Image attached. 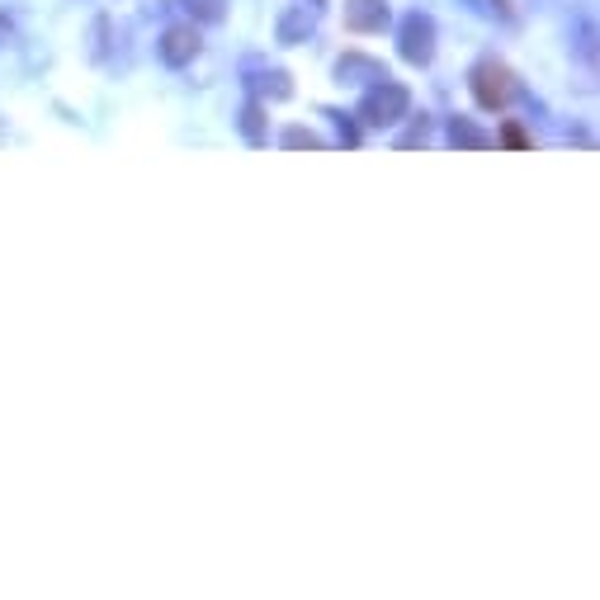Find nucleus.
Wrapping results in <instances>:
<instances>
[{
	"label": "nucleus",
	"instance_id": "f257e3e1",
	"mask_svg": "<svg viewBox=\"0 0 600 600\" xmlns=\"http://www.w3.org/2000/svg\"><path fill=\"white\" fill-rule=\"evenodd\" d=\"M411 113V91L407 85H397L393 76H383L374 81L369 91L360 95V119L369 128H397Z\"/></svg>",
	"mask_w": 600,
	"mask_h": 600
},
{
	"label": "nucleus",
	"instance_id": "f03ea898",
	"mask_svg": "<svg viewBox=\"0 0 600 600\" xmlns=\"http://www.w3.org/2000/svg\"><path fill=\"white\" fill-rule=\"evenodd\" d=\"M468 91H473V99L482 109H506L511 99H516V76H511L506 62H496V57H482V62H473V71H468Z\"/></svg>",
	"mask_w": 600,
	"mask_h": 600
},
{
	"label": "nucleus",
	"instance_id": "7ed1b4c3",
	"mask_svg": "<svg viewBox=\"0 0 600 600\" xmlns=\"http://www.w3.org/2000/svg\"><path fill=\"white\" fill-rule=\"evenodd\" d=\"M435 20L425 10H411L403 14V24H397V57H403L407 67H431L435 62Z\"/></svg>",
	"mask_w": 600,
	"mask_h": 600
},
{
	"label": "nucleus",
	"instance_id": "20e7f679",
	"mask_svg": "<svg viewBox=\"0 0 600 600\" xmlns=\"http://www.w3.org/2000/svg\"><path fill=\"white\" fill-rule=\"evenodd\" d=\"M199 48H204V38H199V24H170L161 38H156V62L170 67V71H180V67H190Z\"/></svg>",
	"mask_w": 600,
	"mask_h": 600
},
{
	"label": "nucleus",
	"instance_id": "39448f33",
	"mask_svg": "<svg viewBox=\"0 0 600 600\" xmlns=\"http://www.w3.org/2000/svg\"><path fill=\"white\" fill-rule=\"evenodd\" d=\"M388 24H393L388 0H346V28H355V34H383Z\"/></svg>",
	"mask_w": 600,
	"mask_h": 600
},
{
	"label": "nucleus",
	"instance_id": "423d86ee",
	"mask_svg": "<svg viewBox=\"0 0 600 600\" xmlns=\"http://www.w3.org/2000/svg\"><path fill=\"white\" fill-rule=\"evenodd\" d=\"M247 85L255 91V99H289L293 95V81L284 67H265V62H251L247 67Z\"/></svg>",
	"mask_w": 600,
	"mask_h": 600
},
{
	"label": "nucleus",
	"instance_id": "0eeeda50",
	"mask_svg": "<svg viewBox=\"0 0 600 600\" xmlns=\"http://www.w3.org/2000/svg\"><path fill=\"white\" fill-rule=\"evenodd\" d=\"M383 76H388V67L374 62V57H364V52H346L336 62V81L340 85H374Z\"/></svg>",
	"mask_w": 600,
	"mask_h": 600
},
{
	"label": "nucleus",
	"instance_id": "6e6552de",
	"mask_svg": "<svg viewBox=\"0 0 600 600\" xmlns=\"http://www.w3.org/2000/svg\"><path fill=\"white\" fill-rule=\"evenodd\" d=\"M312 28H317V10H308V5H289L279 14V24H275V38L279 43H308L312 38Z\"/></svg>",
	"mask_w": 600,
	"mask_h": 600
},
{
	"label": "nucleus",
	"instance_id": "1a4fd4ad",
	"mask_svg": "<svg viewBox=\"0 0 600 600\" xmlns=\"http://www.w3.org/2000/svg\"><path fill=\"white\" fill-rule=\"evenodd\" d=\"M241 137L251 142V147H265L269 142V128H265V99H247V105H241Z\"/></svg>",
	"mask_w": 600,
	"mask_h": 600
},
{
	"label": "nucleus",
	"instance_id": "9d476101",
	"mask_svg": "<svg viewBox=\"0 0 600 600\" xmlns=\"http://www.w3.org/2000/svg\"><path fill=\"white\" fill-rule=\"evenodd\" d=\"M445 142H449V147H492V137L482 133V128H478L473 119H449Z\"/></svg>",
	"mask_w": 600,
	"mask_h": 600
},
{
	"label": "nucleus",
	"instance_id": "9b49d317",
	"mask_svg": "<svg viewBox=\"0 0 600 600\" xmlns=\"http://www.w3.org/2000/svg\"><path fill=\"white\" fill-rule=\"evenodd\" d=\"M227 5H232V0H180V10L190 14L194 24H223Z\"/></svg>",
	"mask_w": 600,
	"mask_h": 600
},
{
	"label": "nucleus",
	"instance_id": "f8f14e48",
	"mask_svg": "<svg viewBox=\"0 0 600 600\" xmlns=\"http://www.w3.org/2000/svg\"><path fill=\"white\" fill-rule=\"evenodd\" d=\"M326 119H336V133L346 147H360V128L350 123V113H340V109H326Z\"/></svg>",
	"mask_w": 600,
	"mask_h": 600
},
{
	"label": "nucleus",
	"instance_id": "ddd939ff",
	"mask_svg": "<svg viewBox=\"0 0 600 600\" xmlns=\"http://www.w3.org/2000/svg\"><path fill=\"white\" fill-rule=\"evenodd\" d=\"M284 147H326V142L312 133V128H289V133H284Z\"/></svg>",
	"mask_w": 600,
	"mask_h": 600
},
{
	"label": "nucleus",
	"instance_id": "4468645a",
	"mask_svg": "<svg viewBox=\"0 0 600 600\" xmlns=\"http://www.w3.org/2000/svg\"><path fill=\"white\" fill-rule=\"evenodd\" d=\"M502 142L506 147H530V137H525L520 123H502Z\"/></svg>",
	"mask_w": 600,
	"mask_h": 600
},
{
	"label": "nucleus",
	"instance_id": "2eb2a0df",
	"mask_svg": "<svg viewBox=\"0 0 600 600\" xmlns=\"http://www.w3.org/2000/svg\"><path fill=\"white\" fill-rule=\"evenodd\" d=\"M10 38H14V24L5 20V14H0V48H5V43H10Z\"/></svg>",
	"mask_w": 600,
	"mask_h": 600
},
{
	"label": "nucleus",
	"instance_id": "dca6fc26",
	"mask_svg": "<svg viewBox=\"0 0 600 600\" xmlns=\"http://www.w3.org/2000/svg\"><path fill=\"white\" fill-rule=\"evenodd\" d=\"M496 10H502V20H511V0H492Z\"/></svg>",
	"mask_w": 600,
	"mask_h": 600
}]
</instances>
